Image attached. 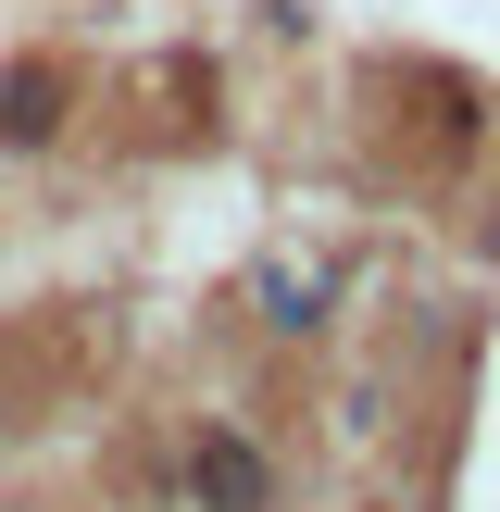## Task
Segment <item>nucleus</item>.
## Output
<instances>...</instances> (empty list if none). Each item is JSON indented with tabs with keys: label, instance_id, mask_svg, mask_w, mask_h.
I'll use <instances>...</instances> for the list:
<instances>
[{
	"label": "nucleus",
	"instance_id": "nucleus-1",
	"mask_svg": "<svg viewBox=\"0 0 500 512\" xmlns=\"http://www.w3.org/2000/svg\"><path fill=\"white\" fill-rule=\"evenodd\" d=\"M188 488H200V512H275V475H263V450H250V438H225V425L188 450Z\"/></svg>",
	"mask_w": 500,
	"mask_h": 512
},
{
	"label": "nucleus",
	"instance_id": "nucleus-2",
	"mask_svg": "<svg viewBox=\"0 0 500 512\" xmlns=\"http://www.w3.org/2000/svg\"><path fill=\"white\" fill-rule=\"evenodd\" d=\"M63 125V63H0V150H38Z\"/></svg>",
	"mask_w": 500,
	"mask_h": 512
}]
</instances>
